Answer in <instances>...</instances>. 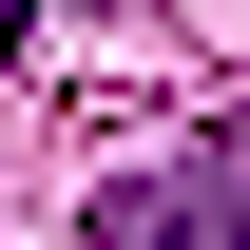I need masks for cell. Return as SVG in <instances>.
<instances>
[{
    "label": "cell",
    "mask_w": 250,
    "mask_h": 250,
    "mask_svg": "<svg viewBox=\"0 0 250 250\" xmlns=\"http://www.w3.org/2000/svg\"><path fill=\"white\" fill-rule=\"evenodd\" d=\"M96 250H250V135H212L173 173H116L96 192Z\"/></svg>",
    "instance_id": "cell-1"
},
{
    "label": "cell",
    "mask_w": 250,
    "mask_h": 250,
    "mask_svg": "<svg viewBox=\"0 0 250 250\" xmlns=\"http://www.w3.org/2000/svg\"><path fill=\"white\" fill-rule=\"evenodd\" d=\"M0 58H20V0H0Z\"/></svg>",
    "instance_id": "cell-2"
}]
</instances>
